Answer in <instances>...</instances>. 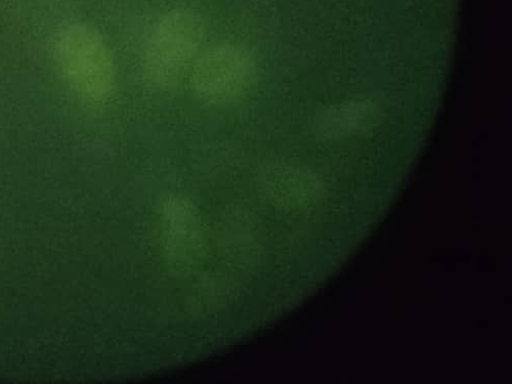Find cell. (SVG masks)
Returning a JSON list of instances; mask_svg holds the SVG:
<instances>
[{"label": "cell", "instance_id": "obj_2", "mask_svg": "<svg viewBox=\"0 0 512 384\" xmlns=\"http://www.w3.org/2000/svg\"><path fill=\"white\" fill-rule=\"evenodd\" d=\"M56 57L64 78L82 98L102 102L112 94L114 59L95 27L84 23L67 27L58 38Z\"/></svg>", "mask_w": 512, "mask_h": 384}, {"label": "cell", "instance_id": "obj_1", "mask_svg": "<svg viewBox=\"0 0 512 384\" xmlns=\"http://www.w3.org/2000/svg\"><path fill=\"white\" fill-rule=\"evenodd\" d=\"M201 18L189 10L166 14L155 27L144 57V72L154 87L167 91L179 87L191 71L203 42Z\"/></svg>", "mask_w": 512, "mask_h": 384}, {"label": "cell", "instance_id": "obj_3", "mask_svg": "<svg viewBox=\"0 0 512 384\" xmlns=\"http://www.w3.org/2000/svg\"><path fill=\"white\" fill-rule=\"evenodd\" d=\"M190 72L195 96L205 104L224 106L236 102L250 89L255 64L246 49L224 44L199 56Z\"/></svg>", "mask_w": 512, "mask_h": 384}]
</instances>
